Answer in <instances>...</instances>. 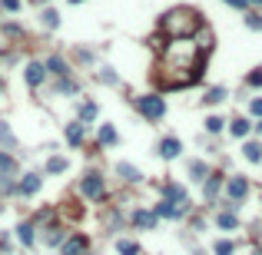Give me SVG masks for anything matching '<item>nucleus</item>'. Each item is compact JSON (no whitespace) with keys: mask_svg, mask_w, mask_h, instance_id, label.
Returning a JSON list of instances; mask_svg holds the SVG:
<instances>
[{"mask_svg":"<svg viewBox=\"0 0 262 255\" xmlns=\"http://www.w3.org/2000/svg\"><path fill=\"white\" fill-rule=\"evenodd\" d=\"M96 120V103H83L80 106V123H90Z\"/></svg>","mask_w":262,"mask_h":255,"instance_id":"30","label":"nucleus"},{"mask_svg":"<svg viewBox=\"0 0 262 255\" xmlns=\"http://www.w3.org/2000/svg\"><path fill=\"white\" fill-rule=\"evenodd\" d=\"M226 4H229V7H239V10L249 7V0H226Z\"/></svg>","mask_w":262,"mask_h":255,"instance_id":"38","label":"nucleus"},{"mask_svg":"<svg viewBox=\"0 0 262 255\" xmlns=\"http://www.w3.org/2000/svg\"><path fill=\"white\" fill-rule=\"evenodd\" d=\"M216 225L223 232H236L239 229V219H236V212H219L216 215Z\"/></svg>","mask_w":262,"mask_h":255,"instance_id":"17","label":"nucleus"},{"mask_svg":"<svg viewBox=\"0 0 262 255\" xmlns=\"http://www.w3.org/2000/svg\"><path fill=\"white\" fill-rule=\"evenodd\" d=\"M70 4H83V0H70Z\"/></svg>","mask_w":262,"mask_h":255,"instance_id":"41","label":"nucleus"},{"mask_svg":"<svg viewBox=\"0 0 262 255\" xmlns=\"http://www.w3.org/2000/svg\"><path fill=\"white\" fill-rule=\"evenodd\" d=\"M67 166H70V162H67L63 156H50V159H47V173H50V176H60V173H67Z\"/></svg>","mask_w":262,"mask_h":255,"instance_id":"24","label":"nucleus"},{"mask_svg":"<svg viewBox=\"0 0 262 255\" xmlns=\"http://www.w3.org/2000/svg\"><path fill=\"white\" fill-rule=\"evenodd\" d=\"M96 143H100V146H116L119 143V136H116V129H113V123H100Z\"/></svg>","mask_w":262,"mask_h":255,"instance_id":"15","label":"nucleus"},{"mask_svg":"<svg viewBox=\"0 0 262 255\" xmlns=\"http://www.w3.org/2000/svg\"><path fill=\"white\" fill-rule=\"evenodd\" d=\"M249 129H252V123H249V120H232V123H229V133L236 136V139L249 136Z\"/></svg>","mask_w":262,"mask_h":255,"instance_id":"25","label":"nucleus"},{"mask_svg":"<svg viewBox=\"0 0 262 255\" xmlns=\"http://www.w3.org/2000/svg\"><path fill=\"white\" fill-rule=\"evenodd\" d=\"M0 4H4V10H10V14L20 10V0H0Z\"/></svg>","mask_w":262,"mask_h":255,"instance_id":"37","label":"nucleus"},{"mask_svg":"<svg viewBox=\"0 0 262 255\" xmlns=\"http://www.w3.org/2000/svg\"><path fill=\"white\" fill-rule=\"evenodd\" d=\"M252 126H255V133H259V136H262V120H259V123H252Z\"/></svg>","mask_w":262,"mask_h":255,"instance_id":"39","label":"nucleus"},{"mask_svg":"<svg viewBox=\"0 0 262 255\" xmlns=\"http://www.w3.org/2000/svg\"><path fill=\"white\" fill-rule=\"evenodd\" d=\"M17 239L24 242L27 248L33 245V239H37V229H33V222H24V225H17Z\"/></svg>","mask_w":262,"mask_h":255,"instance_id":"20","label":"nucleus"},{"mask_svg":"<svg viewBox=\"0 0 262 255\" xmlns=\"http://www.w3.org/2000/svg\"><path fill=\"white\" fill-rule=\"evenodd\" d=\"M0 173H4V179H7V173H17V162H14V156L0 152Z\"/></svg>","mask_w":262,"mask_h":255,"instance_id":"29","label":"nucleus"},{"mask_svg":"<svg viewBox=\"0 0 262 255\" xmlns=\"http://www.w3.org/2000/svg\"><path fill=\"white\" fill-rule=\"evenodd\" d=\"M87 248H90L87 235H70V239L60 245V255H87Z\"/></svg>","mask_w":262,"mask_h":255,"instance_id":"6","label":"nucleus"},{"mask_svg":"<svg viewBox=\"0 0 262 255\" xmlns=\"http://www.w3.org/2000/svg\"><path fill=\"white\" fill-rule=\"evenodd\" d=\"M159 27H163V33H166L169 40H192L199 33V27H203V17L192 7H173L159 20Z\"/></svg>","mask_w":262,"mask_h":255,"instance_id":"2","label":"nucleus"},{"mask_svg":"<svg viewBox=\"0 0 262 255\" xmlns=\"http://www.w3.org/2000/svg\"><path fill=\"white\" fill-rule=\"evenodd\" d=\"M83 136H87V129H83V123H67V143L77 149V146H83Z\"/></svg>","mask_w":262,"mask_h":255,"instance_id":"14","label":"nucleus"},{"mask_svg":"<svg viewBox=\"0 0 262 255\" xmlns=\"http://www.w3.org/2000/svg\"><path fill=\"white\" fill-rule=\"evenodd\" d=\"M213 252L216 255H232V252H236V242H232V239H219L213 245Z\"/></svg>","mask_w":262,"mask_h":255,"instance_id":"27","label":"nucleus"},{"mask_svg":"<svg viewBox=\"0 0 262 255\" xmlns=\"http://www.w3.org/2000/svg\"><path fill=\"white\" fill-rule=\"evenodd\" d=\"M116 252L119 255H140V245H136L133 239H119L116 242Z\"/></svg>","mask_w":262,"mask_h":255,"instance_id":"26","label":"nucleus"},{"mask_svg":"<svg viewBox=\"0 0 262 255\" xmlns=\"http://www.w3.org/2000/svg\"><path fill=\"white\" fill-rule=\"evenodd\" d=\"M80 192H83V196H87L90 202H100L106 196V186H103V176L96 173V169H90L87 176H83V179H80Z\"/></svg>","mask_w":262,"mask_h":255,"instance_id":"4","label":"nucleus"},{"mask_svg":"<svg viewBox=\"0 0 262 255\" xmlns=\"http://www.w3.org/2000/svg\"><path fill=\"white\" fill-rule=\"evenodd\" d=\"M40 186H43V179H40L37 173H27L24 179L17 183V192H20V196H37V192H40Z\"/></svg>","mask_w":262,"mask_h":255,"instance_id":"11","label":"nucleus"},{"mask_svg":"<svg viewBox=\"0 0 262 255\" xmlns=\"http://www.w3.org/2000/svg\"><path fill=\"white\" fill-rule=\"evenodd\" d=\"M136 110H140V116L150 120V123H156V120L166 116V103H163V96H156V93L140 96V100H136Z\"/></svg>","mask_w":262,"mask_h":255,"instance_id":"3","label":"nucleus"},{"mask_svg":"<svg viewBox=\"0 0 262 255\" xmlns=\"http://www.w3.org/2000/svg\"><path fill=\"white\" fill-rule=\"evenodd\" d=\"M249 110H252V116H259V120H262V100H259V96L249 103Z\"/></svg>","mask_w":262,"mask_h":255,"instance_id":"36","label":"nucleus"},{"mask_svg":"<svg viewBox=\"0 0 262 255\" xmlns=\"http://www.w3.org/2000/svg\"><path fill=\"white\" fill-rule=\"evenodd\" d=\"M56 90H60V93H67V96H70V93H77V80H70V76H60V87H56Z\"/></svg>","mask_w":262,"mask_h":255,"instance_id":"32","label":"nucleus"},{"mask_svg":"<svg viewBox=\"0 0 262 255\" xmlns=\"http://www.w3.org/2000/svg\"><path fill=\"white\" fill-rule=\"evenodd\" d=\"M0 93H4V80H0Z\"/></svg>","mask_w":262,"mask_h":255,"instance_id":"42","label":"nucleus"},{"mask_svg":"<svg viewBox=\"0 0 262 255\" xmlns=\"http://www.w3.org/2000/svg\"><path fill=\"white\" fill-rule=\"evenodd\" d=\"M24 80H27V87H40V83L47 80V63L30 60V63H27V70H24Z\"/></svg>","mask_w":262,"mask_h":255,"instance_id":"7","label":"nucleus"},{"mask_svg":"<svg viewBox=\"0 0 262 255\" xmlns=\"http://www.w3.org/2000/svg\"><path fill=\"white\" fill-rule=\"evenodd\" d=\"M246 27L249 30H262V17L259 14H246Z\"/></svg>","mask_w":262,"mask_h":255,"instance_id":"34","label":"nucleus"},{"mask_svg":"<svg viewBox=\"0 0 262 255\" xmlns=\"http://www.w3.org/2000/svg\"><path fill=\"white\" fill-rule=\"evenodd\" d=\"M242 156H246V162H262V143L249 139V143L242 146Z\"/></svg>","mask_w":262,"mask_h":255,"instance_id":"19","label":"nucleus"},{"mask_svg":"<svg viewBox=\"0 0 262 255\" xmlns=\"http://www.w3.org/2000/svg\"><path fill=\"white\" fill-rule=\"evenodd\" d=\"M96 76H100V83H106V87H116V73H113L110 66H103V70L96 73Z\"/></svg>","mask_w":262,"mask_h":255,"instance_id":"33","label":"nucleus"},{"mask_svg":"<svg viewBox=\"0 0 262 255\" xmlns=\"http://www.w3.org/2000/svg\"><path fill=\"white\" fill-rule=\"evenodd\" d=\"M179 152H183L179 136H166V139H159V156H163V159H176Z\"/></svg>","mask_w":262,"mask_h":255,"instance_id":"10","label":"nucleus"},{"mask_svg":"<svg viewBox=\"0 0 262 255\" xmlns=\"http://www.w3.org/2000/svg\"><path fill=\"white\" fill-rule=\"evenodd\" d=\"M255 255H262V252H255Z\"/></svg>","mask_w":262,"mask_h":255,"instance_id":"44","label":"nucleus"},{"mask_svg":"<svg viewBox=\"0 0 262 255\" xmlns=\"http://www.w3.org/2000/svg\"><path fill=\"white\" fill-rule=\"evenodd\" d=\"M219 189H223V173H209V176H206V183H203V199L213 202Z\"/></svg>","mask_w":262,"mask_h":255,"instance_id":"12","label":"nucleus"},{"mask_svg":"<svg viewBox=\"0 0 262 255\" xmlns=\"http://www.w3.org/2000/svg\"><path fill=\"white\" fill-rule=\"evenodd\" d=\"M33 4H43V0H33Z\"/></svg>","mask_w":262,"mask_h":255,"instance_id":"43","label":"nucleus"},{"mask_svg":"<svg viewBox=\"0 0 262 255\" xmlns=\"http://www.w3.org/2000/svg\"><path fill=\"white\" fill-rule=\"evenodd\" d=\"M189 176L196 179V183H206V176H209L206 162H203V159H192V162H189Z\"/></svg>","mask_w":262,"mask_h":255,"instance_id":"23","label":"nucleus"},{"mask_svg":"<svg viewBox=\"0 0 262 255\" xmlns=\"http://www.w3.org/2000/svg\"><path fill=\"white\" fill-rule=\"evenodd\" d=\"M163 196H166L169 202H179V206H186V202H189V196H186V189L179 183H166L163 186Z\"/></svg>","mask_w":262,"mask_h":255,"instance_id":"13","label":"nucleus"},{"mask_svg":"<svg viewBox=\"0 0 262 255\" xmlns=\"http://www.w3.org/2000/svg\"><path fill=\"white\" fill-rule=\"evenodd\" d=\"M249 4H259V7H262V0H249Z\"/></svg>","mask_w":262,"mask_h":255,"instance_id":"40","label":"nucleus"},{"mask_svg":"<svg viewBox=\"0 0 262 255\" xmlns=\"http://www.w3.org/2000/svg\"><path fill=\"white\" fill-rule=\"evenodd\" d=\"M223 100H226V90H223V87H213V90H206V103H209V106L223 103Z\"/></svg>","mask_w":262,"mask_h":255,"instance_id":"28","label":"nucleus"},{"mask_svg":"<svg viewBox=\"0 0 262 255\" xmlns=\"http://www.w3.org/2000/svg\"><path fill=\"white\" fill-rule=\"evenodd\" d=\"M43 242H47V245H60V242H67L63 239V225H50V229L43 232Z\"/></svg>","mask_w":262,"mask_h":255,"instance_id":"21","label":"nucleus"},{"mask_svg":"<svg viewBox=\"0 0 262 255\" xmlns=\"http://www.w3.org/2000/svg\"><path fill=\"white\" fill-rule=\"evenodd\" d=\"M116 173H119V179H123V183H140V179H143V176H140V169L129 166V162H119Z\"/></svg>","mask_w":262,"mask_h":255,"instance_id":"18","label":"nucleus"},{"mask_svg":"<svg viewBox=\"0 0 262 255\" xmlns=\"http://www.w3.org/2000/svg\"><path fill=\"white\" fill-rule=\"evenodd\" d=\"M246 83H249V87H262V70H252L246 76Z\"/></svg>","mask_w":262,"mask_h":255,"instance_id":"35","label":"nucleus"},{"mask_svg":"<svg viewBox=\"0 0 262 255\" xmlns=\"http://www.w3.org/2000/svg\"><path fill=\"white\" fill-rule=\"evenodd\" d=\"M40 24L47 27V30H56V27H60V14H56L53 7H47L43 14H40Z\"/></svg>","mask_w":262,"mask_h":255,"instance_id":"22","label":"nucleus"},{"mask_svg":"<svg viewBox=\"0 0 262 255\" xmlns=\"http://www.w3.org/2000/svg\"><path fill=\"white\" fill-rule=\"evenodd\" d=\"M199 66H203V50L192 40H173L163 50V60H159V87L176 90V87H189L199 80Z\"/></svg>","mask_w":262,"mask_h":255,"instance_id":"1","label":"nucleus"},{"mask_svg":"<svg viewBox=\"0 0 262 255\" xmlns=\"http://www.w3.org/2000/svg\"><path fill=\"white\" fill-rule=\"evenodd\" d=\"M223 126H226L223 116H206V129L209 133H223Z\"/></svg>","mask_w":262,"mask_h":255,"instance_id":"31","label":"nucleus"},{"mask_svg":"<svg viewBox=\"0 0 262 255\" xmlns=\"http://www.w3.org/2000/svg\"><path fill=\"white\" fill-rule=\"evenodd\" d=\"M47 73H53V76H70V66H67L63 56H50L47 60Z\"/></svg>","mask_w":262,"mask_h":255,"instance_id":"16","label":"nucleus"},{"mask_svg":"<svg viewBox=\"0 0 262 255\" xmlns=\"http://www.w3.org/2000/svg\"><path fill=\"white\" fill-rule=\"evenodd\" d=\"M156 222H159V215L153 212V209H136V212H133V225H136V229L150 232V229H156Z\"/></svg>","mask_w":262,"mask_h":255,"instance_id":"9","label":"nucleus"},{"mask_svg":"<svg viewBox=\"0 0 262 255\" xmlns=\"http://www.w3.org/2000/svg\"><path fill=\"white\" fill-rule=\"evenodd\" d=\"M153 212H156L159 219H183V215H186V206L163 199V202H156V209H153Z\"/></svg>","mask_w":262,"mask_h":255,"instance_id":"8","label":"nucleus"},{"mask_svg":"<svg viewBox=\"0 0 262 255\" xmlns=\"http://www.w3.org/2000/svg\"><path fill=\"white\" fill-rule=\"evenodd\" d=\"M249 196V183L246 176H232L229 183H226V199H229V206H242Z\"/></svg>","mask_w":262,"mask_h":255,"instance_id":"5","label":"nucleus"}]
</instances>
